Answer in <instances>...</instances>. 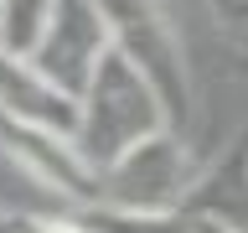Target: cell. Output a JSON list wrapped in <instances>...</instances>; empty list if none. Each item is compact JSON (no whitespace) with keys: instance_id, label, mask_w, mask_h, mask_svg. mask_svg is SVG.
<instances>
[{"instance_id":"obj_1","label":"cell","mask_w":248,"mask_h":233,"mask_svg":"<svg viewBox=\"0 0 248 233\" xmlns=\"http://www.w3.org/2000/svg\"><path fill=\"white\" fill-rule=\"evenodd\" d=\"M160 130H176L160 88L124 57L119 47H108V57L98 62L93 83L78 99V145L88 150L93 166L104 171L124 150H135L140 140L160 135Z\"/></svg>"},{"instance_id":"obj_2","label":"cell","mask_w":248,"mask_h":233,"mask_svg":"<svg viewBox=\"0 0 248 233\" xmlns=\"http://www.w3.org/2000/svg\"><path fill=\"white\" fill-rule=\"evenodd\" d=\"M98 11L108 16L114 47L160 88V99L170 109V124L176 130H191L197 88H191V62H186L181 26L166 11V0H98Z\"/></svg>"},{"instance_id":"obj_3","label":"cell","mask_w":248,"mask_h":233,"mask_svg":"<svg viewBox=\"0 0 248 233\" xmlns=\"http://www.w3.org/2000/svg\"><path fill=\"white\" fill-rule=\"evenodd\" d=\"M207 161L191 150L186 130H160L124 150L114 166H104V202L119 207H145V213H191Z\"/></svg>"},{"instance_id":"obj_4","label":"cell","mask_w":248,"mask_h":233,"mask_svg":"<svg viewBox=\"0 0 248 233\" xmlns=\"http://www.w3.org/2000/svg\"><path fill=\"white\" fill-rule=\"evenodd\" d=\"M0 150H5V161L21 176L46 186L67 207L104 202V171L88 161V150L78 145V135H62V130H46V124L0 119Z\"/></svg>"},{"instance_id":"obj_5","label":"cell","mask_w":248,"mask_h":233,"mask_svg":"<svg viewBox=\"0 0 248 233\" xmlns=\"http://www.w3.org/2000/svg\"><path fill=\"white\" fill-rule=\"evenodd\" d=\"M108 47H114V31H108V16L98 11V0H57V11L46 21V36L36 42L31 62L52 83H62L73 99H83L98 62L108 57Z\"/></svg>"},{"instance_id":"obj_6","label":"cell","mask_w":248,"mask_h":233,"mask_svg":"<svg viewBox=\"0 0 248 233\" xmlns=\"http://www.w3.org/2000/svg\"><path fill=\"white\" fill-rule=\"evenodd\" d=\"M0 119L46 124V130L78 135V99L62 83H52L31 57L0 47Z\"/></svg>"},{"instance_id":"obj_7","label":"cell","mask_w":248,"mask_h":233,"mask_svg":"<svg viewBox=\"0 0 248 233\" xmlns=\"http://www.w3.org/2000/svg\"><path fill=\"white\" fill-rule=\"evenodd\" d=\"M191 213L217 217L228 233H248V135H238L222 155L207 161V176L191 197Z\"/></svg>"},{"instance_id":"obj_8","label":"cell","mask_w":248,"mask_h":233,"mask_svg":"<svg viewBox=\"0 0 248 233\" xmlns=\"http://www.w3.org/2000/svg\"><path fill=\"white\" fill-rule=\"evenodd\" d=\"M93 233H197V213H145V207H119V202H88L73 207Z\"/></svg>"},{"instance_id":"obj_9","label":"cell","mask_w":248,"mask_h":233,"mask_svg":"<svg viewBox=\"0 0 248 233\" xmlns=\"http://www.w3.org/2000/svg\"><path fill=\"white\" fill-rule=\"evenodd\" d=\"M52 11H57V0H0V47L31 57L36 42L46 36Z\"/></svg>"},{"instance_id":"obj_10","label":"cell","mask_w":248,"mask_h":233,"mask_svg":"<svg viewBox=\"0 0 248 233\" xmlns=\"http://www.w3.org/2000/svg\"><path fill=\"white\" fill-rule=\"evenodd\" d=\"M207 11H212L217 31H222L228 42L248 47V0H207Z\"/></svg>"},{"instance_id":"obj_11","label":"cell","mask_w":248,"mask_h":233,"mask_svg":"<svg viewBox=\"0 0 248 233\" xmlns=\"http://www.w3.org/2000/svg\"><path fill=\"white\" fill-rule=\"evenodd\" d=\"M21 233H93L83 217L67 207V213H16Z\"/></svg>"},{"instance_id":"obj_12","label":"cell","mask_w":248,"mask_h":233,"mask_svg":"<svg viewBox=\"0 0 248 233\" xmlns=\"http://www.w3.org/2000/svg\"><path fill=\"white\" fill-rule=\"evenodd\" d=\"M197 233H228V228H222L217 217H202V213H197Z\"/></svg>"},{"instance_id":"obj_13","label":"cell","mask_w":248,"mask_h":233,"mask_svg":"<svg viewBox=\"0 0 248 233\" xmlns=\"http://www.w3.org/2000/svg\"><path fill=\"white\" fill-rule=\"evenodd\" d=\"M0 233H21V223H16V213H5V207H0Z\"/></svg>"}]
</instances>
